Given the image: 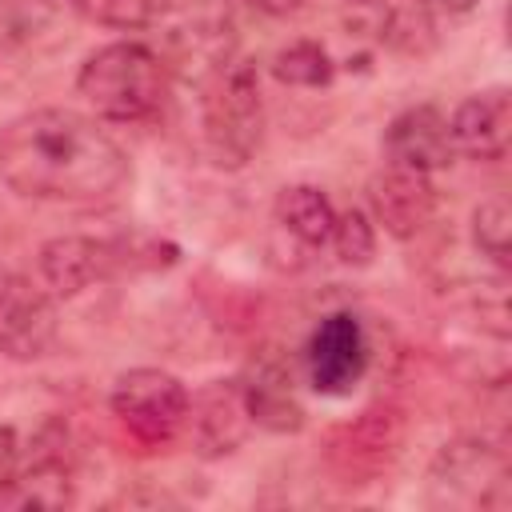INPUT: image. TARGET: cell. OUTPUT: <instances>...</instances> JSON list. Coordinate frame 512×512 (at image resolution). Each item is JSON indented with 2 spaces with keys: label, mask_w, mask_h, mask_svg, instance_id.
<instances>
[{
  "label": "cell",
  "mask_w": 512,
  "mask_h": 512,
  "mask_svg": "<svg viewBox=\"0 0 512 512\" xmlns=\"http://www.w3.org/2000/svg\"><path fill=\"white\" fill-rule=\"evenodd\" d=\"M72 500V464H40L0 480L4 508H68Z\"/></svg>",
  "instance_id": "cell-15"
},
{
  "label": "cell",
  "mask_w": 512,
  "mask_h": 512,
  "mask_svg": "<svg viewBox=\"0 0 512 512\" xmlns=\"http://www.w3.org/2000/svg\"><path fill=\"white\" fill-rule=\"evenodd\" d=\"M472 248L492 260L500 272L508 268V252H512V212L504 200H484L472 212Z\"/></svg>",
  "instance_id": "cell-19"
},
{
  "label": "cell",
  "mask_w": 512,
  "mask_h": 512,
  "mask_svg": "<svg viewBox=\"0 0 512 512\" xmlns=\"http://www.w3.org/2000/svg\"><path fill=\"white\" fill-rule=\"evenodd\" d=\"M132 176L128 152L96 116L72 108H36L0 132V180L24 200L100 204Z\"/></svg>",
  "instance_id": "cell-1"
},
{
  "label": "cell",
  "mask_w": 512,
  "mask_h": 512,
  "mask_svg": "<svg viewBox=\"0 0 512 512\" xmlns=\"http://www.w3.org/2000/svg\"><path fill=\"white\" fill-rule=\"evenodd\" d=\"M56 332V296L20 272H0V356L40 360Z\"/></svg>",
  "instance_id": "cell-8"
},
{
  "label": "cell",
  "mask_w": 512,
  "mask_h": 512,
  "mask_svg": "<svg viewBox=\"0 0 512 512\" xmlns=\"http://www.w3.org/2000/svg\"><path fill=\"white\" fill-rule=\"evenodd\" d=\"M72 8L100 24V28H120V32H136V28H152L160 24L176 0H72Z\"/></svg>",
  "instance_id": "cell-17"
},
{
  "label": "cell",
  "mask_w": 512,
  "mask_h": 512,
  "mask_svg": "<svg viewBox=\"0 0 512 512\" xmlns=\"http://www.w3.org/2000/svg\"><path fill=\"white\" fill-rule=\"evenodd\" d=\"M328 248L336 252V260H340L344 268H368L372 256H376V224H372V216H368L364 208H344V212H336Z\"/></svg>",
  "instance_id": "cell-18"
},
{
  "label": "cell",
  "mask_w": 512,
  "mask_h": 512,
  "mask_svg": "<svg viewBox=\"0 0 512 512\" xmlns=\"http://www.w3.org/2000/svg\"><path fill=\"white\" fill-rule=\"evenodd\" d=\"M384 156L396 168H412V172H440L452 164L456 148L448 136V116L436 104H412L404 112H396L384 128Z\"/></svg>",
  "instance_id": "cell-10"
},
{
  "label": "cell",
  "mask_w": 512,
  "mask_h": 512,
  "mask_svg": "<svg viewBox=\"0 0 512 512\" xmlns=\"http://www.w3.org/2000/svg\"><path fill=\"white\" fill-rule=\"evenodd\" d=\"M332 224H336V204L328 200V192H320L316 184H288V188H280V196L272 204V228L296 252L328 248Z\"/></svg>",
  "instance_id": "cell-14"
},
{
  "label": "cell",
  "mask_w": 512,
  "mask_h": 512,
  "mask_svg": "<svg viewBox=\"0 0 512 512\" xmlns=\"http://www.w3.org/2000/svg\"><path fill=\"white\" fill-rule=\"evenodd\" d=\"M244 4H252V8L264 12V16H292V12H300L308 0H244Z\"/></svg>",
  "instance_id": "cell-20"
},
{
  "label": "cell",
  "mask_w": 512,
  "mask_h": 512,
  "mask_svg": "<svg viewBox=\"0 0 512 512\" xmlns=\"http://www.w3.org/2000/svg\"><path fill=\"white\" fill-rule=\"evenodd\" d=\"M372 364V340L352 312H328L304 344V376L320 396H348Z\"/></svg>",
  "instance_id": "cell-7"
},
{
  "label": "cell",
  "mask_w": 512,
  "mask_h": 512,
  "mask_svg": "<svg viewBox=\"0 0 512 512\" xmlns=\"http://www.w3.org/2000/svg\"><path fill=\"white\" fill-rule=\"evenodd\" d=\"M452 148L468 160H504L512 136V96L508 88H484L456 104L448 116Z\"/></svg>",
  "instance_id": "cell-12"
},
{
  "label": "cell",
  "mask_w": 512,
  "mask_h": 512,
  "mask_svg": "<svg viewBox=\"0 0 512 512\" xmlns=\"http://www.w3.org/2000/svg\"><path fill=\"white\" fill-rule=\"evenodd\" d=\"M188 388L164 368H128L112 384V416L124 432L148 448L172 444L188 424Z\"/></svg>",
  "instance_id": "cell-6"
},
{
  "label": "cell",
  "mask_w": 512,
  "mask_h": 512,
  "mask_svg": "<svg viewBox=\"0 0 512 512\" xmlns=\"http://www.w3.org/2000/svg\"><path fill=\"white\" fill-rule=\"evenodd\" d=\"M76 92L96 112V120L136 124L160 112L164 92H168V72H164V60L148 44L112 40L88 52V60L76 72Z\"/></svg>",
  "instance_id": "cell-2"
},
{
  "label": "cell",
  "mask_w": 512,
  "mask_h": 512,
  "mask_svg": "<svg viewBox=\"0 0 512 512\" xmlns=\"http://www.w3.org/2000/svg\"><path fill=\"white\" fill-rule=\"evenodd\" d=\"M184 428L192 432L196 452L208 456V460L236 452L244 444L248 428H252L236 380H212L200 396H192L188 400V424Z\"/></svg>",
  "instance_id": "cell-13"
},
{
  "label": "cell",
  "mask_w": 512,
  "mask_h": 512,
  "mask_svg": "<svg viewBox=\"0 0 512 512\" xmlns=\"http://www.w3.org/2000/svg\"><path fill=\"white\" fill-rule=\"evenodd\" d=\"M244 412L252 420V428L288 436L304 428V400L296 388V372L280 352H260L244 364V372L236 376Z\"/></svg>",
  "instance_id": "cell-9"
},
{
  "label": "cell",
  "mask_w": 512,
  "mask_h": 512,
  "mask_svg": "<svg viewBox=\"0 0 512 512\" xmlns=\"http://www.w3.org/2000/svg\"><path fill=\"white\" fill-rule=\"evenodd\" d=\"M436 4H440L448 16H468V12H472L480 0H436Z\"/></svg>",
  "instance_id": "cell-21"
},
{
  "label": "cell",
  "mask_w": 512,
  "mask_h": 512,
  "mask_svg": "<svg viewBox=\"0 0 512 512\" xmlns=\"http://www.w3.org/2000/svg\"><path fill=\"white\" fill-rule=\"evenodd\" d=\"M368 208H372V224H380L388 236L412 240L436 212V188L424 172L388 164L368 184Z\"/></svg>",
  "instance_id": "cell-11"
},
{
  "label": "cell",
  "mask_w": 512,
  "mask_h": 512,
  "mask_svg": "<svg viewBox=\"0 0 512 512\" xmlns=\"http://www.w3.org/2000/svg\"><path fill=\"white\" fill-rule=\"evenodd\" d=\"M432 508H504L508 504V456L488 436H456L428 464Z\"/></svg>",
  "instance_id": "cell-5"
},
{
  "label": "cell",
  "mask_w": 512,
  "mask_h": 512,
  "mask_svg": "<svg viewBox=\"0 0 512 512\" xmlns=\"http://www.w3.org/2000/svg\"><path fill=\"white\" fill-rule=\"evenodd\" d=\"M176 248H160L156 240H96V236H52L40 248V280L56 300H72L92 284H104L128 268H160L172 264Z\"/></svg>",
  "instance_id": "cell-4"
},
{
  "label": "cell",
  "mask_w": 512,
  "mask_h": 512,
  "mask_svg": "<svg viewBox=\"0 0 512 512\" xmlns=\"http://www.w3.org/2000/svg\"><path fill=\"white\" fill-rule=\"evenodd\" d=\"M200 116H204V140L216 164L240 168L244 160H252L264 132V100H260L256 68L232 52H220L204 76Z\"/></svg>",
  "instance_id": "cell-3"
},
{
  "label": "cell",
  "mask_w": 512,
  "mask_h": 512,
  "mask_svg": "<svg viewBox=\"0 0 512 512\" xmlns=\"http://www.w3.org/2000/svg\"><path fill=\"white\" fill-rule=\"evenodd\" d=\"M272 76L288 88H328L336 80V60L320 40H292L272 56Z\"/></svg>",
  "instance_id": "cell-16"
}]
</instances>
